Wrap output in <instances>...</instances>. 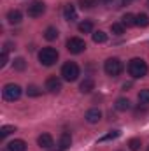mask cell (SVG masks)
Masks as SVG:
<instances>
[{"mask_svg": "<svg viewBox=\"0 0 149 151\" xmlns=\"http://www.w3.org/2000/svg\"><path fill=\"white\" fill-rule=\"evenodd\" d=\"M128 74L132 76L133 79H140L148 74V63L142 58H133L128 63Z\"/></svg>", "mask_w": 149, "mask_h": 151, "instance_id": "cell-1", "label": "cell"}, {"mask_svg": "<svg viewBox=\"0 0 149 151\" xmlns=\"http://www.w3.org/2000/svg\"><path fill=\"white\" fill-rule=\"evenodd\" d=\"M39 62L46 67H51L58 62V51L54 47H42L39 51Z\"/></svg>", "mask_w": 149, "mask_h": 151, "instance_id": "cell-2", "label": "cell"}, {"mask_svg": "<svg viewBox=\"0 0 149 151\" xmlns=\"http://www.w3.org/2000/svg\"><path fill=\"white\" fill-rule=\"evenodd\" d=\"M21 93H23V91H21V86H19V84H14V83L5 84V86H4V90H2V95H4V99H5L7 102L19 100Z\"/></svg>", "mask_w": 149, "mask_h": 151, "instance_id": "cell-3", "label": "cell"}, {"mask_svg": "<svg viewBox=\"0 0 149 151\" xmlns=\"http://www.w3.org/2000/svg\"><path fill=\"white\" fill-rule=\"evenodd\" d=\"M104 70H105V74L111 76V77H117L123 72V63H121L119 58H109L104 63Z\"/></svg>", "mask_w": 149, "mask_h": 151, "instance_id": "cell-4", "label": "cell"}, {"mask_svg": "<svg viewBox=\"0 0 149 151\" xmlns=\"http://www.w3.org/2000/svg\"><path fill=\"white\" fill-rule=\"evenodd\" d=\"M62 77H63L65 81H69V83L75 81V79L79 77V67L75 65L74 62H67V63L62 67Z\"/></svg>", "mask_w": 149, "mask_h": 151, "instance_id": "cell-5", "label": "cell"}, {"mask_svg": "<svg viewBox=\"0 0 149 151\" xmlns=\"http://www.w3.org/2000/svg\"><path fill=\"white\" fill-rule=\"evenodd\" d=\"M46 12V4L42 0H34L28 7H27V14L30 18H40Z\"/></svg>", "mask_w": 149, "mask_h": 151, "instance_id": "cell-6", "label": "cell"}, {"mask_svg": "<svg viewBox=\"0 0 149 151\" xmlns=\"http://www.w3.org/2000/svg\"><path fill=\"white\" fill-rule=\"evenodd\" d=\"M67 49L72 53V55H79L86 49V42L81 37H70L67 40Z\"/></svg>", "mask_w": 149, "mask_h": 151, "instance_id": "cell-7", "label": "cell"}, {"mask_svg": "<svg viewBox=\"0 0 149 151\" xmlns=\"http://www.w3.org/2000/svg\"><path fill=\"white\" fill-rule=\"evenodd\" d=\"M46 90L51 91V93H58V91L62 90V81H60L56 76L47 77V81H46Z\"/></svg>", "mask_w": 149, "mask_h": 151, "instance_id": "cell-8", "label": "cell"}, {"mask_svg": "<svg viewBox=\"0 0 149 151\" xmlns=\"http://www.w3.org/2000/svg\"><path fill=\"white\" fill-rule=\"evenodd\" d=\"M4 151H27V142L23 139H14L5 146Z\"/></svg>", "mask_w": 149, "mask_h": 151, "instance_id": "cell-9", "label": "cell"}, {"mask_svg": "<svg viewBox=\"0 0 149 151\" xmlns=\"http://www.w3.org/2000/svg\"><path fill=\"white\" fill-rule=\"evenodd\" d=\"M37 144L42 148V150H49V148H53L54 141H53V137H51L49 134H40V135L37 137Z\"/></svg>", "mask_w": 149, "mask_h": 151, "instance_id": "cell-10", "label": "cell"}, {"mask_svg": "<svg viewBox=\"0 0 149 151\" xmlns=\"http://www.w3.org/2000/svg\"><path fill=\"white\" fill-rule=\"evenodd\" d=\"M84 118H86V121H88V123H98V121L102 119V111H100V109H97V107H93V109L86 111Z\"/></svg>", "mask_w": 149, "mask_h": 151, "instance_id": "cell-11", "label": "cell"}, {"mask_svg": "<svg viewBox=\"0 0 149 151\" xmlns=\"http://www.w3.org/2000/svg\"><path fill=\"white\" fill-rule=\"evenodd\" d=\"M21 19H23L21 11H18V9H11V11L7 12V21H9L11 25H18V23H21Z\"/></svg>", "mask_w": 149, "mask_h": 151, "instance_id": "cell-12", "label": "cell"}, {"mask_svg": "<svg viewBox=\"0 0 149 151\" xmlns=\"http://www.w3.org/2000/svg\"><path fill=\"white\" fill-rule=\"evenodd\" d=\"M63 18H65L67 21H75V19H77V11H75V7L72 4H67V5L63 7Z\"/></svg>", "mask_w": 149, "mask_h": 151, "instance_id": "cell-13", "label": "cell"}, {"mask_svg": "<svg viewBox=\"0 0 149 151\" xmlns=\"http://www.w3.org/2000/svg\"><path fill=\"white\" fill-rule=\"evenodd\" d=\"M93 88H95V81L90 79V77H86V79L81 81V84H79L81 93H90V91H93Z\"/></svg>", "mask_w": 149, "mask_h": 151, "instance_id": "cell-14", "label": "cell"}, {"mask_svg": "<svg viewBox=\"0 0 149 151\" xmlns=\"http://www.w3.org/2000/svg\"><path fill=\"white\" fill-rule=\"evenodd\" d=\"M130 100L128 99H125V97H119L117 100H116V104H114V107H116V111H121V113H125V111H128L130 109Z\"/></svg>", "mask_w": 149, "mask_h": 151, "instance_id": "cell-15", "label": "cell"}, {"mask_svg": "<svg viewBox=\"0 0 149 151\" xmlns=\"http://www.w3.org/2000/svg\"><path fill=\"white\" fill-rule=\"evenodd\" d=\"M70 144H72V137H70V134L63 132V134L60 135V150L65 151L67 148H70Z\"/></svg>", "mask_w": 149, "mask_h": 151, "instance_id": "cell-16", "label": "cell"}, {"mask_svg": "<svg viewBox=\"0 0 149 151\" xmlns=\"http://www.w3.org/2000/svg\"><path fill=\"white\" fill-rule=\"evenodd\" d=\"M91 39H93L95 44H104V42H107V34L102 32V30H97V32L91 34Z\"/></svg>", "mask_w": 149, "mask_h": 151, "instance_id": "cell-17", "label": "cell"}, {"mask_svg": "<svg viewBox=\"0 0 149 151\" xmlns=\"http://www.w3.org/2000/svg\"><path fill=\"white\" fill-rule=\"evenodd\" d=\"M77 28H79L81 34H91V32H93V23L88 21V19H84V21H81V23L77 25Z\"/></svg>", "mask_w": 149, "mask_h": 151, "instance_id": "cell-18", "label": "cell"}, {"mask_svg": "<svg viewBox=\"0 0 149 151\" xmlns=\"http://www.w3.org/2000/svg\"><path fill=\"white\" fill-rule=\"evenodd\" d=\"M135 25H137V27H142V28L149 27V16L144 14V12L137 14V16H135Z\"/></svg>", "mask_w": 149, "mask_h": 151, "instance_id": "cell-19", "label": "cell"}, {"mask_svg": "<svg viewBox=\"0 0 149 151\" xmlns=\"http://www.w3.org/2000/svg\"><path fill=\"white\" fill-rule=\"evenodd\" d=\"M121 23H123V27H125V28L135 27V16H133V14H130V12H126V14L121 18Z\"/></svg>", "mask_w": 149, "mask_h": 151, "instance_id": "cell-20", "label": "cell"}, {"mask_svg": "<svg viewBox=\"0 0 149 151\" xmlns=\"http://www.w3.org/2000/svg\"><path fill=\"white\" fill-rule=\"evenodd\" d=\"M44 37H46V40H56L58 39V30L54 27H47L46 32H44Z\"/></svg>", "mask_w": 149, "mask_h": 151, "instance_id": "cell-21", "label": "cell"}, {"mask_svg": "<svg viewBox=\"0 0 149 151\" xmlns=\"http://www.w3.org/2000/svg\"><path fill=\"white\" fill-rule=\"evenodd\" d=\"M139 104H142V106H149V90H140L139 91Z\"/></svg>", "mask_w": 149, "mask_h": 151, "instance_id": "cell-22", "label": "cell"}, {"mask_svg": "<svg viewBox=\"0 0 149 151\" xmlns=\"http://www.w3.org/2000/svg\"><path fill=\"white\" fill-rule=\"evenodd\" d=\"M111 32L114 35H123L125 34V27H123V23H112L111 25Z\"/></svg>", "mask_w": 149, "mask_h": 151, "instance_id": "cell-23", "label": "cell"}, {"mask_svg": "<svg viewBox=\"0 0 149 151\" xmlns=\"http://www.w3.org/2000/svg\"><path fill=\"white\" fill-rule=\"evenodd\" d=\"M14 130H16V128H14V127H11V125L2 127V128H0V139H5V137H7V135H11Z\"/></svg>", "mask_w": 149, "mask_h": 151, "instance_id": "cell-24", "label": "cell"}, {"mask_svg": "<svg viewBox=\"0 0 149 151\" xmlns=\"http://www.w3.org/2000/svg\"><path fill=\"white\" fill-rule=\"evenodd\" d=\"M140 146H142L140 139H130V141H128V148H130V151H139Z\"/></svg>", "mask_w": 149, "mask_h": 151, "instance_id": "cell-25", "label": "cell"}, {"mask_svg": "<svg viewBox=\"0 0 149 151\" xmlns=\"http://www.w3.org/2000/svg\"><path fill=\"white\" fill-rule=\"evenodd\" d=\"M98 4V0H79V5L82 9H93Z\"/></svg>", "mask_w": 149, "mask_h": 151, "instance_id": "cell-26", "label": "cell"}, {"mask_svg": "<svg viewBox=\"0 0 149 151\" xmlns=\"http://www.w3.org/2000/svg\"><path fill=\"white\" fill-rule=\"evenodd\" d=\"M119 135H121V132H119V130H112V132H109L107 135L100 137V142H105V141H111V139H116V137H119Z\"/></svg>", "mask_w": 149, "mask_h": 151, "instance_id": "cell-27", "label": "cell"}, {"mask_svg": "<svg viewBox=\"0 0 149 151\" xmlns=\"http://www.w3.org/2000/svg\"><path fill=\"white\" fill-rule=\"evenodd\" d=\"M12 65H14V69H16V70H25L27 62H25V58H16V60L12 62Z\"/></svg>", "mask_w": 149, "mask_h": 151, "instance_id": "cell-28", "label": "cell"}, {"mask_svg": "<svg viewBox=\"0 0 149 151\" xmlns=\"http://www.w3.org/2000/svg\"><path fill=\"white\" fill-rule=\"evenodd\" d=\"M27 93H28V97H39L42 91L39 90V86H35V84H30V86L27 88Z\"/></svg>", "mask_w": 149, "mask_h": 151, "instance_id": "cell-29", "label": "cell"}, {"mask_svg": "<svg viewBox=\"0 0 149 151\" xmlns=\"http://www.w3.org/2000/svg\"><path fill=\"white\" fill-rule=\"evenodd\" d=\"M5 65H7V51L4 49L0 55V67H5Z\"/></svg>", "mask_w": 149, "mask_h": 151, "instance_id": "cell-30", "label": "cell"}, {"mask_svg": "<svg viewBox=\"0 0 149 151\" xmlns=\"http://www.w3.org/2000/svg\"><path fill=\"white\" fill-rule=\"evenodd\" d=\"M130 2H133V0H121V5H128Z\"/></svg>", "mask_w": 149, "mask_h": 151, "instance_id": "cell-31", "label": "cell"}, {"mask_svg": "<svg viewBox=\"0 0 149 151\" xmlns=\"http://www.w3.org/2000/svg\"><path fill=\"white\" fill-rule=\"evenodd\" d=\"M102 2H104V4H107V5H111V4L114 2V0H102Z\"/></svg>", "mask_w": 149, "mask_h": 151, "instance_id": "cell-32", "label": "cell"}, {"mask_svg": "<svg viewBox=\"0 0 149 151\" xmlns=\"http://www.w3.org/2000/svg\"><path fill=\"white\" fill-rule=\"evenodd\" d=\"M148 151H149V146H148Z\"/></svg>", "mask_w": 149, "mask_h": 151, "instance_id": "cell-33", "label": "cell"}]
</instances>
